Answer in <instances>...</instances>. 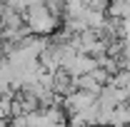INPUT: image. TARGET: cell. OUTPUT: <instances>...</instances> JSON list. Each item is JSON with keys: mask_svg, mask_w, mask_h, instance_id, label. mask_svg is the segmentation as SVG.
<instances>
[{"mask_svg": "<svg viewBox=\"0 0 130 127\" xmlns=\"http://www.w3.org/2000/svg\"><path fill=\"white\" fill-rule=\"evenodd\" d=\"M108 125H113V127H125V125H130V102H123V105L113 107Z\"/></svg>", "mask_w": 130, "mask_h": 127, "instance_id": "2", "label": "cell"}, {"mask_svg": "<svg viewBox=\"0 0 130 127\" xmlns=\"http://www.w3.org/2000/svg\"><path fill=\"white\" fill-rule=\"evenodd\" d=\"M23 20H28V30L30 32H53L55 30V13H50L48 5H38V8H30L25 10Z\"/></svg>", "mask_w": 130, "mask_h": 127, "instance_id": "1", "label": "cell"}]
</instances>
